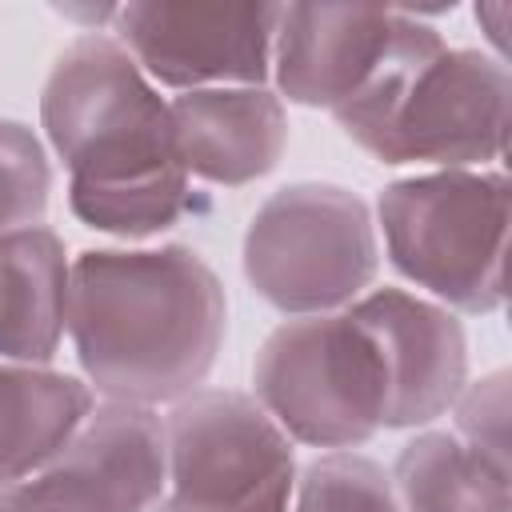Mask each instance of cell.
Listing matches in <instances>:
<instances>
[{"label": "cell", "mask_w": 512, "mask_h": 512, "mask_svg": "<svg viewBox=\"0 0 512 512\" xmlns=\"http://www.w3.org/2000/svg\"><path fill=\"white\" fill-rule=\"evenodd\" d=\"M228 332V296L196 248H88L72 256L68 328L100 400L160 408L192 396Z\"/></svg>", "instance_id": "1"}, {"label": "cell", "mask_w": 512, "mask_h": 512, "mask_svg": "<svg viewBox=\"0 0 512 512\" xmlns=\"http://www.w3.org/2000/svg\"><path fill=\"white\" fill-rule=\"evenodd\" d=\"M508 112V60L480 48H448L432 24L396 12L380 68L332 116L380 164L468 172L504 156Z\"/></svg>", "instance_id": "2"}, {"label": "cell", "mask_w": 512, "mask_h": 512, "mask_svg": "<svg viewBox=\"0 0 512 512\" xmlns=\"http://www.w3.org/2000/svg\"><path fill=\"white\" fill-rule=\"evenodd\" d=\"M40 128L68 168V188H128L184 172L168 100L112 32H84L56 56Z\"/></svg>", "instance_id": "3"}, {"label": "cell", "mask_w": 512, "mask_h": 512, "mask_svg": "<svg viewBox=\"0 0 512 512\" xmlns=\"http://www.w3.org/2000/svg\"><path fill=\"white\" fill-rule=\"evenodd\" d=\"M508 176L500 168L420 172L376 200L388 264L448 312L488 316L508 300Z\"/></svg>", "instance_id": "4"}, {"label": "cell", "mask_w": 512, "mask_h": 512, "mask_svg": "<svg viewBox=\"0 0 512 512\" xmlns=\"http://www.w3.org/2000/svg\"><path fill=\"white\" fill-rule=\"evenodd\" d=\"M376 268L372 208L340 184H284L252 212L244 232V280L288 320L352 308L372 292Z\"/></svg>", "instance_id": "5"}, {"label": "cell", "mask_w": 512, "mask_h": 512, "mask_svg": "<svg viewBox=\"0 0 512 512\" xmlns=\"http://www.w3.org/2000/svg\"><path fill=\"white\" fill-rule=\"evenodd\" d=\"M252 396L292 444L352 452L384 432L388 380L372 336L344 308L272 328L252 364Z\"/></svg>", "instance_id": "6"}, {"label": "cell", "mask_w": 512, "mask_h": 512, "mask_svg": "<svg viewBox=\"0 0 512 512\" xmlns=\"http://www.w3.org/2000/svg\"><path fill=\"white\" fill-rule=\"evenodd\" d=\"M160 512H288L296 444L236 388H196L164 416Z\"/></svg>", "instance_id": "7"}, {"label": "cell", "mask_w": 512, "mask_h": 512, "mask_svg": "<svg viewBox=\"0 0 512 512\" xmlns=\"http://www.w3.org/2000/svg\"><path fill=\"white\" fill-rule=\"evenodd\" d=\"M164 488V416L96 400L64 448L0 496V512H160Z\"/></svg>", "instance_id": "8"}, {"label": "cell", "mask_w": 512, "mask_h": 512, "mask_svg": "<svg viewBox=\"0 0 512 512\" xmlns=\"http://www.w3.org/2000/svg\"><path fill=\"white\" fill-rule=\"evenodd\" d=\"M280 4H116L112 36L156 88H260L272 76Z\"/></svg>", "instance_id": "9"}, {"label": "cell", "mask_w": 512, "mask_h": 512, "mask_svg": "<svg viewBox=\"0 0 512 512\" xmlns=\"http://www.w3.org/2000/svg\"><path fill=\"white\" fill-rule=\"evenodd\" d=\"M348 312L384 360V428H428L448 416L468 384V336L460 316L404 288H372Z\"/></svg>", "instance_id": "10"}, {"label": "cell", "mask_w": 512, "mask_h": 512, "mask_svg": "<svg viewBox=\"0 0 512 512\" xmlns=\"http://www.w3.org/2000/svg\"><path fill=\"white\" fill-rule=\"evenodd\" d=\"M396 8L280 4L272 36V92L300 108L336 112L380 68Z\"/></svg>", "instance_id": "11"}, {"label": "cell", "mask_w": 512, "mask_h": 512, "mask_svg": "<svg viewBox=\"0 0 512 512\" xmlns=\"http://www.w3.org/2000/svg\"><path fill=\"white\" fill-rule=\"evenodd\" d=\"M176 156L192 180L244 188L268 176L288 148V108L260 88H200L168 100Z\"/></svg>", "instance_id": "12"}, {"label": "cell", "mask_w": 512, "mask_h": 512, "mask_svg": "<svg viewBox=\"0 0 512 512\" xmlns=\"http://www.w3.org/2000/svg\"><path fill=\"white\" fill-rule=\"evenodd\" d=\"M72 256L56 228L0 236V360L48 368L68 328Z\"/></svg>", "instance_id": "13"}, {"label": "cell", "mask_w": 512, "mask_h": 512, "mask_svg": "<svg viewBox=\"0 0 512 512\" xmlns=\"http://www.w3.org/2000/svg\"><path fill=\"white\" fill-rule=\"evenodd\" d=\"M92 404V388L72 372L0 360V496L60 452Z\"/></svg>", "instance_id": "14"}, {"label": "cell", "mask_w": 512, "mask_h": 512, "mask_svg": "<svg viewBox=\"0 0 512 512\" xmlns=\"http://www.w3.org/2000/svg\"><path fill=\"white\" fill-rule=\"evenodd\" d=\"M388 476L400 512H512L508 472L472 452L452 428L416 432Z\"/></svg>", "instance_id": "15"}, {"label": "cell", "mask_w": 512, "mask_h": 512, "mask_svg": "<svg viewBox=\"0 0 512 512\" xmlns=\"http://www.w3.org/2000/svg\"><path fill=\"white\" fill-rule=\"evenodd\" d=\"M68 208L80 224L120 236V240H148L180 224L188 212L200 208L192 176H164L128 188H68Z\"/></svg>", "instance_id": "16"}, {"label": "cell", "mask_w": 512, "mask_h": 512, "mask_svg": "<svg viewBox=\"0 0 512 512\" xmlns=\"http://www.w3.org/2000/svg\"><path fill=\"white\" fill-rule=\"evenodd\" d=\"M288 512H400V500L388 468L352 448L296 468Z\"/></svg>", "instance_id": "17"}, {"label": "cell", "mask_w": 512, "mask_h": 512, "mask_svg": "<svg viewBox=\"0 0 512 512\" xmlns=\"http://www.w3.org/2000/svg\"><path fill=\"white\" fill-rule=\"evenodd\" d=\"M52 200V164L44 140L12 116H0V236L44 224Z\"/></svg>", "instance_id": "18"}, {"label": "cell", "mask_w": 512, "mask_h": 512, "mask_svg": "<svg viewBox=\"0 0 512 512\" xmlns=\"http://www.w3.org/2000/svg\"><path fill=\"white\" fill-rule=\"evenodd\" d=\"M452 412V432L480 452L488 464L508 472V412H512V396H508V372H488L480 380H468L464 392L456 396Z\"/></svg>", "instance_id": "19"}, {"label": "cell", "mask_w": 512, "mask_h": 512, "mask_svg": "<svg viewBox=\"0 0 512 512\" xmlns=\"http://www.w3.org/2000/svg\"><path fill=\"white\" fill-rule=\"evenodd\" d=\"M476 24H480V32H484V40H488V48H492V56L496 60H504V52H508V4H476Z\"/></svg>", "instance_id": "20"}]
</instances>
